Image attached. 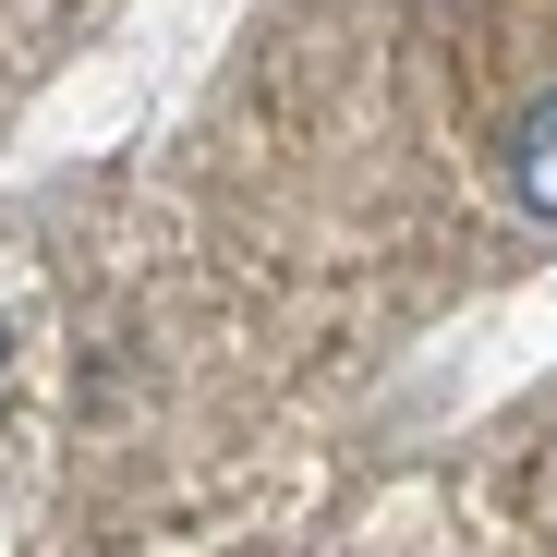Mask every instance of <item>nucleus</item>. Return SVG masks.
<instances>
[{"instance_id": "nucleus-1", "label": "nucleus", "mask_w": 557, "mask_h": 557, "mask_svg": "<svg viewBox=\"0 0 557 557\" xmlns=\"http://www.w3.org/2000/svg\"><path fill=\"white\" fill-rule=\"evenodd\" d=\"M509 182H521V207H533V219H557V98L521 110V134H509Z\"/></svg>"}]
</instances>
